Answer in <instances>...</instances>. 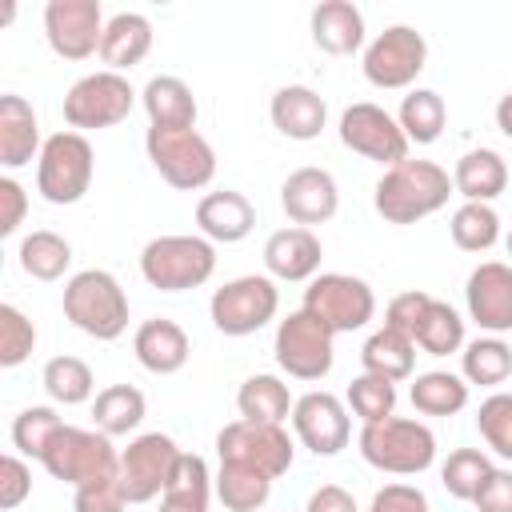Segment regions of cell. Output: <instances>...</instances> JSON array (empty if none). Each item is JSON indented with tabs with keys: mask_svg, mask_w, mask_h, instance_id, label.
<instances>
[{
	"mask_svg": "<svg viewBox=\"0 0 512 512\" xmlns=\"http://www.w3.org/2000/svg\"><path fill=\"white\" fill-rule=\"evenodd\" d=\"M36 328L16 304H0V368H16L32 356Z\"/></svg>",
	"mask_w": 512,
	"mask_h": 512,
	"instance_id": "45",
	"label": "cell"
},
{
	"mask_svg": "<svg viewBox=\"0 0 512 512\" xmlns=\"http://www.w3.org/2000/svg\"><path fill=\"white\" fill-rule=\"evenodd\" d=\"M340 144L352 148L364 160H376L384 168L408 160V136L396 124V116H388L380 104H352L340 112Z\"/></svg>",
	"mask_w": 512,
	"mask_h": 512,
	"instance_id": "14",
	"label": "cell"
},
{
	"mask_svg": "<svg viewBox=\"0 0 512 512\" xmlns=\"http://www.w3.org/2000/svg\"><path fill=\"white\" fill-rule=\"evenodd\" d=\"M464 300H468V316L484 332H492V336L512 332V268L508 264L488 260V264L472 268Z\"/></svg>",
	"mask_w": 512,
	"mask_h": 512,
	"instance_id": "18",
	"label": "cell"
},
{
	"mask_svg": "<svg viewBox=\"0 0 512 512\" xmlns=\"http://www.w3.org/2000/svg\"><path fill=\"white\" fill-rule=\"evenodd\" d=\"M360 364H364V372H372V376H384V380H408L412 376V368H416V344H412V336H404V332H396V328H376L368 340H364V348H360Z\"/></svg>",
	"mask_w": 512,
	"mask_h": 512,
	"instance_id": "30",
	"label": "cell"
},
{
	"mask_svg": "<svg viewBox=\"0 0 512 512\" xmlns=\"http://www.w3.org/2000/svg\"><path fill=\"white\" fill-rule=\"evenodd\" d=\"M444 120H448V108H444V96L432 92V88H412L396 112V124L404 128L408 144H432L440 132H444Z\"/></svg>",
	"mask_w": 512,
	"mask_h": 512,
	"instance_id": "35",
	"label": "cell"
},
{
	"mask_svg": "<svg viewBox=\"0 0 512 512\" xmlns=\"http://www.w3.org/2000/svg\"><path fill=\"white\" fill-rule=\"evenodd\" d=\"M236 408H240V420H256V424H284L296 408L288 384L280 376H268V372H256L240 384L236 392Z\"/></svg>",
	"mask_w": 512,
	"mask_h": 512,
	"instance_id": "31",
	"label": "cell"
},
{
	"mask_svg": "<svg viewBox=\"0 0 512 512\" xmlns=\"http://www.w3.org/2000/svg\"><path fill=\"white\" fill-rule=\"evenodd\" d=\"M460 368H464V380L468 384L496 388V384H504L512 376V348L500 336H480V340L464 344Z\"/></svg>",
	"mask_w": 512,
	"mask_h": 512,
	"instance_id": "38",
	"label": "cell"
},
{
	"mask_svg": "<svg viewBox=\"0 0 512 512\" xmlns=\"http://www.w3.org/2000/svg\"><path fill=\"white\" fill-rule=\"evenodd\" d=\"M304 512H360L352 492L340 488V484H320L312 496H308V508Z\"/></svg>",
	"mask_w": 512,
	"mask_h": 512,
	"instance_id": "52",
	"label": "cell"
},
{
	"mask_svg": "<svg viewBox=\"0 0 512 512\" xmlns=\"http://www.w3.org/2000/svg\"><path fill=\"white\" fill-rule=\"evenodd\" d=\"M40 124L36 112L24 96L8 92L0 96V164L4 168H24L32 156H40Z\"/></svg>",
	"mask_w": 512,
	"mask_h": 512,
	"instance_id": "24",
	"label": "cell"
},
{
	"mask_svg": "<svg viewBox=\"0 0 512 512\" xmlns=\"http://www.w3.org/2000/svg\"><path fill=\"white\" fill-rule=\"evenodd\" d=\"M468 404V384L452 372H420L412 380V408L424 416H456Z\"/></svg>",
	"mask_w": 512,
	"mask_h": 512,
	"instance_id": "37",
	"label": "cell"
},
{
	"mask_svg": "<svg viewBox=\"0 0 512 512\" xmlns=\"http://www.w3.org/2000/svg\"><path fill=\"white\" fill-rule=\"evenodd\" d=\"M72 508L76 512H124L128 496L120 488V476H100V480L80 484L76 496H72Z\"/></svg>",
	"mask_w": 512,
	"mask_h": 512,
	"instance_id": "46",
	"label": "cell"
},
{
	"mask_svg": "<svg viewBox=\"0 0 512 512\" xmlns=\"http://www.w3.org/2000/svg\"><path fill=\"white\" fill-rule=\"evenodd\" d=\"M496 128L512 140V92H504V96H500V104H496Z\"/></svg>",
	"mask_w": 512,
	"mask_h": 512,
	"instance_id": "53",
	"label": "cell"
},
{
	"mask_svg": "<svg viewBox=\"0 0 512 512\" xmlns=\"http://www.w3.org/2000/svg\"><path fill=\"white\" fill-rule=\"evenodd\" d=\"M424 60V36L412 24H392L364 48V80L376 88H408L424 72Z\"/></svg>",
	"mask_w": 512,
	"mask_h": 512,
	"instance_id": "13",
	"label": "cell"
},
{
	"mask_svg": "<svg viewBox=\"0 0 512 512\" xmlns=\"http://www.w3.org/2000/svg\"><path fill=\"white\" fill-rule=\"evenodd\" d=\"M320 256H324L320 236L312 228H300V224L280 228V232H272L264 240V268L276 280H292V284L296 280H312L320 272Z\"/></svg>",
	"mask_w": 512,
	"mask_h": 512,
	"instance_id": "20",
	"label": "cell"
},
{
	"mask_svg": "<svg viewBox=\"0 0 512 512\" xmlns=\"http://www.w3.org/2000/svg\"><path fill=\"white\" fill-rule=\"evenodd\" d=\"M44 392L56 400V404H84L92 400L96 392V380H92V368L80 360V356H52L44 364Z\"/></svg>",
	"mask_w": 512,
	"mask_h": 512,
	"instance_id": "39",
	"label": "cell"
},
{
	"mask_svg": "<svg viewBox=\"0 0 512 512\" xmlns=\"http://www.w3.org/2000/svg\"><path fill=\"white\" fill-rule=\"evenodd\" d=\"M32 492V468L20 460V456H4L0 460V508L12 512L28 500Z\"/></svg>",
	"mask_w": 512,
	"mask_h": 512,
	"instance_id": "47",
	"label": "cell"
},
{
	"mask_svg": "<svg viewBox=\"0 0 512 512\" xmlns=\"http://www.w3.org/2000/svg\"><path fill=\"white\" fill-rule=\"evenodd\" d=\"M92 144L80 132H56L36 156V188L48 204H76L92 188Z\"/></svg>",
	"mask_w": 512,
	"mask_h": 512,
	"instance_id": "7",
	"label": "cell"
},
{
	"mask_svg": "<svg viewBox=\"0 0 512 512\" xmlns=\"http://www.w3.org/2000/svg\"><path fill=\"white\" fill-rule=\"evenodd\" d=\"M452 240H456V248H464V252H488L496 240H500V216H496V208L492 204H460L456 212H452Z\"/></svg>",
	"mask_w": 512,
	"mask_h": 512,
	"instance_id": "40",
	"label": "cell"
},
{
	"mask_svg": "<svg viewBox=\"0 0 512 512\" xmlns=\"http://www.w3.org/2000/svg\"><path fill=\"white\" fill-rule=\"evenodd\" d=\"M332 340H336V332L320 316H312L308 308H296V312H288L280 320L272 352H276V364L288 376H296V380H324L332 372V360H336L332 356Z\"/></svg>",
	"mask_w": 512,
	"mask_h": 512,
	"instance_id": "8",
	"label": "cell"
},
{
	"mask_svg": "<svg viewBox=\"0 0 512 512\" xmlns=\"http://www.w3.org/2000/svg\"><path fill=\"white\" fill-rule=\"evenodd\" d=\"M368 512H428V496L416 488V484H384Z\"/></svg>",
	"mask_w": 512,
	"mask_h": 512,
	"instance_id": "49",
	"label": "cell"
},
{
	"mask_svg": "<svg viewBox=\"0 0 512 512\" xmlns=\"http://www.w3.org/2000/svg\"><path fill=\"white\" fill-rule=\"evenodd\" d=\"M132 352H136V360H140L152 376H172V372H180V368L188 364L192 344H188V332H184L176 320L152 316V320H144V324L136 328Z\"/></svg>",
	"mask_w": 512,
	"mask_h": 512,
	"instance_id": "22",
	"label": "cell"
},
{
	"mask_svg": "<svg viewBox=\"0 0 512 512\" xmlns=\"http://www.w3.org/2000/svg\"><path fill=\"white\" fill-rule=\"evenodd\" d=\"M280 208L288 212L292 224L308 228V224H324L336 216L340 208V188L332 180V172L324 168H296L284 184H280Z\"/></svg>",
	"mask_w": 512,
	"mask_h": 512,
	"instance_id": "19",
	"label": "cell"
},
{
	"mask_svg": "<svg viewBox=\"0 0 512 512\" xmlns=\"http://www.w3.org/2000/svg\"><path fill=\"white\" fill-rule=\"evenodd\" d=\"M488 476H492V460L480 448H456V452H448V460L440 468V484L456 500H476V492Z\"/></svg>",
	"mask_w": 512,
	"mask_h": 512,
	"instance_id": "41",
	"label": "cell"
},
{
	"mask_svg": "<svg viewBox=\"0 0 512 512\" xmlns=\"http://www.w3.org/2000/svg\"><path fill=\"white\" fill-rule=\"evenodd\" d=\"M144 412H148V400L132 384H108L92 400V420H96V428L104 436H128V432H136L140 420H144Z\"/></svg>",
	"mask_w": 512,
	"mask_h": 512,
	"instance_id": "32",
	"label": "cell"
},
{
	"mask_svg": "<svg viewBox=\"0 0 512 512\" xmlns=\"http://www.w3.org/2000/svg\"><path fill=\"white\" fill-rule=\"evenodd\" d=\"M360 456L392 476H416L424 468H432L436 460V436L428 424L408 420V416H388L380 424H364L360 428Z\"/></svg>",
	"mask_w": 512,
	"mask_h": 512,
	"instance_id": "3",
	"label": "cell"
},
{
	"mask_svg": "<svg viewBox=\"0 0 512 512\" xmlns=\"http://www.w3.org/2000/svg\"><path fill=\"white\" fill-rule=\"evenodd\" d=\"M428 292H400V296H392L388 300V308H384V324L388 328H396V332H404V336H412L416 332V324H420V316H424V308H428Z\"/></svg>",
	"mask_w": 512,
	"mask_h": 512,
	"instance_id": "48",
	"label": "cell"
},
{
	"mask_svg": "<svg viewBox=\"0 0 512 512\" xmlns=\"http://www.w3.org/2000/svg\"><path fill=\"white\" fill-rule=\"evenodd\" d=\"M136 104V92L128 76L120 72H88L80 76L64 96V120L72 128H112L120 124Z\"/></svg>",
	"mask_w": 512,
	"mask_h": 512,
	"instance_id": "12",
	"label": "cell"
},
{
	"mask_svg": "<svg viewBox=\"0 0 512 512\" xmlns=\"http://www.w3.org/2000/svg\"><path fill=\"white\" fill-rule=\"evenodd\" d=\"M412 344L424 348L428 356L460 352L464 348V320H460V312L432 296L424 316H420V324H416V332H412Z\"/></svg>",
	"mask_w": 512,
	"mask_h": 512,
	"instance_id": "34",
	"label": "cell"
},
{
	"mask_svg": "<svg viewBox=\"0 0 512 512\" xmlns=\"http://www.w3.org/2000/svg\"><path fill=\"white\" fill-rule=\"evenodd\" d=\"M40 464L48 468L52 480H64L72 488H80L88 480H100V476H120V452L112 448V436H104L100 428L64 424L52 436Z\"/></svg>",
	"mask_w": 512,
	"mask_h": 512,
	"instance_id": "5",
	"label": "cell"
},
{
	"mask_svg": "<svg viewBox=\"0 0 512 512\" xmlns=\"http://www.w3.org/2000/svg\"><path fill=\"white\" fill-rule=\"evenodd\" d=\"M476 428H480L484 444H488L496 456L512 460V396H508V392H492V396L476 408Z\"/></svg>",
	"mask_w": 512,
	"mask_h": 512,
	"instance_id": "44",
	"label": "cell"
},
{
	"mask_svg": "<svg viewBox=\"0 0 512 512\" xmlns=\"http://www.w3.org/2000/svg\"><path fill=\"white\" fill-rule=\"evenodd\" d=\"M216 456L220 464H240L256 468L264 476H284L292 468V440L284 424H256V420H232L216 436Z\"/></svg>",
	"mask_w": 512,
	"mask_h": 512,
	"instance_id": "10",
	"label": "cell"
},
{
	"mask_svg": "<svg viewBox=\"0 0 512 512\" xmlns=\"http://www.w3.org/2000/svg\"><path fill=\"white\" fill-rule=\"evenodd\" d=\"M60 428H64V420L56 416V408H48V404H32V408H24V412L12 420V444H16L24 456L40 460Z\"/></svg>",
	"mask_w": 512,
	"mask_h": 512,
	"instance_id": "42",
	"label": "cell"
},
{
	"mask_svg": "<svg viewBox=\"0 0 512 512\" xmlns=\"http://www.w3.org/2000/svg\"><path fill=\"white\" fill-rule=\"evenodd\" d=\"M196 224H200L204 240L236 244V240H244V236L256 228V208L248 204L244 192L220 188V192L200 196V204H196Z\"/></svg>",
	"mask_w": 512,
	"mask_h": 512,
	"instance_id": "23",
	"label": "cell"
},
{
	"mask_svg": "<svg viewBox=\"0 0 512 512\" xmlns=\"http://www.w3.org/2000/svg\"><path fill=\"white\" fill-rule=\"evenodd\" d=\"M312 44L328 56H352L364 44V16L352 0H324L312 8Z\"/></svg>",
	"mask_w": 512,
	"mask_h": 512,
	"instance_id": "25",
	"label": "cell"
},
{
	"mask_svg": "<svg viewBox=\"0 0 512 512\" xmlns=\"http://www.w3.org/2000/svg\"><path fill=\"white\" fill-rule=\"evenodd\" d=\"M148 128H196V96L180 76H152L140 92Z\"/></svg>",
	"mask_w": 512,
	"mask_h": 512,
	"instance_id": "27",
	"label": "cell"
},
{
	"mask_svg": "<svg viewBox=\"0 0 512 512\" xmlns=\"http://www.w3.org/2000/svg\"><path fill=\"white\" fill-rule=\"evenodd\" d=\"M24 212H28L24 188H20L12 176H4V180H0V236H12V232L24 224Z\"/></svg>",
	"mask_w": 512,
	"mask_h": 512,
	"instance_id": "51",
	"label": "cell"
},
{
	"mask_svg": "<svg viewBox=\"0 0 512 512\" xmlns=\"http://www.w3.org/2000/svg\"><path fill=\"white\" fill-rule=\"evenodd\" d=\"M304 308L312 316H320L336 336L340 332H356L376 316V296L360 276L348 272H320L312 276V284L304 288Z\"/></svg>",
	"mask_w": 512,
	"mask_h": 512,
	"instance_id": "11",
	"label": "cell"
},
{
	"mask_svg": "<svg viewBox=\"0 0 512 512\" xmlns=\"http://www.w3.org/2000/svg\"><path fill=\"white\" fill-rule=\"evenodd\" d=\"M452 188L468 200V204H488L508 188V164L500 152L492 148H472L456 160L452 172Z\"/></svg>",
	"mask_w": 512,
	"mask_h": 512,
	"instance_id": "28",
	"label": "cell"
},
{
	"mask_svg": "<svg viewBox=\"0 0 512 512\" xmlns=\"http://www.w3.org/2000/svg\"><path fill=\"white\" fill-rule=\"evenodd\" d=\"M292 428H296V440L308 452H316V456H336L352 440L348 408L332 392H308V396H300L296 408H292Z\"/></svg>",
	"mask_w": 512,
	"mask_h": 512,
	"instance_id": "17",
	"label": "cell"
},
{
	"mask_svg": "<svg viewBox=\"0 0 512 512\" xmlns=\"http://www.w3.org/2000/svg\"><path fill=\"white\" fill-rule=\"evenodd\" d=\"M216 272V248L204 236H156L140 252V276L160 292L200 288Z\"/></svg>",
	"mask_w": 512,
	"mask_h": 512,
	"instance_id": "4",
	"label": "cell"
},
{
	"mask_svg": "<svg viewBox=\"0 0 512 512\" xmlns=\"http://www.w3.org/2000/svg\"><path fill=\"white\" fill-rule=\"evenodd\" d=\"M348 408H352L364 424H380V420H388L392 408H396V384L384 380V376L360 372V376L348 384Z\"/></svg>",
	"mask_w": 512,
	"mask_h": 512,
	"instance_id": "43",
	"label": "cell"
},
{
	"mask_svg": "<svg viewBox=\"0 0 512 512\" xmlns=\"http://www.w3.org/2000/svg\"><path fill=\"white\" fill-rule=\"evenodd\" d=\"M472 504L480 512H512V472L508 468H492V476L480 484Z\"/></svg>",
	"mask_w": 512,
	"mask_h": 512,
	"instance_id": "50",
	"label": "cell"
},
{
	"mask_svg": "<svg viewBox=\"0 0 512 512\" xmlns=\"http://www.w3.org/2000/svg\"><path fill=\"white\" fill-rule=\"evenodd\" d=\"M64 316L92 340H116L128 328V296L104 268H84L64 284Z\"/></svg>",
	"mask_w": 512,
	"mask_h": 512,
	"instance_id": "2",
	"label": "cell"
},
{
	"mask_svg": "<svg viewBox=\"0 0 512 512\" xmlns=\"http://www.w3.org/2000/svg\"><path fill=\"white\" fill-rule=\"evenodd\" d=\"M212 488L228 512H256L272 496V476H264L256 468H240V464H220Z\"/></svg>",
	"mask_w": 512,
	"mask_h": 512,
	"instance_id": "33",
	"label": "cell"
},
{
	"mask_svg": "<svg viewBox=\"0 0 512 512\" xmlns=\"http://www.w3.org/2000/svg\"><path fill=\"white\" fill-rule=\"evenodd\" d=\"M452 176L432 164V160H400L392 168H384V176L376 180V212L388 224H416L432 212H440L452 196Z\"/></svg>",
	"mask_w": 512,
	"mask_h": 512,
	"instance_id": "1",
	"label": "cell"
},
{
	"mask_svg": "<svg viewBox=\"0 0 512 512\" xmlns=\"http://www.w3.org/2000/svg\"><path fill=\"white\" fill-rule=\"evenodd\" d=\"M280 308V288L272 276H236L212 292V324L224 336H252L260 332Z\"/></svg>",
	"mask_w": 512,
	"mask_h": 512,
	"instance_id": "9",
	"label": "cell"
},
{
	"mask_svg": "<svg viewBox=\"0 0 512 512\" xmlns=\"http://www.w3.org/2000/svg\"><path fill=\"white\" fill-rule=\"evenodd\" d=\"M100 0H48L44 4V36L60 60H88L104 40Z\"/></svg>",
	"mask_w": 512,
	"mask_h": 512,
	"instance_id": "16",
	"label": "cell"
},
{
	"mask_svg": "<svg viewBox=\"0 0 512 512\" xmlns=\"http://www.w3.org/2000/svg\"><path fill=\"white\" fill-rule=\"evenodd\" d=\"M180 460V448L164 432H144L120 452V488L128 504H148L164 492L172 468Z\"/></svg>",
	"mask_w": 512,
	"mask_h": 512,
	"instance_id": "15",
	"label": "cell"
},
{
	"mask_svg": "<svg viewBox=\"0 0 512 512\" xmlns=\"http://www.w3.org/2000/svg\"><path fill=\"white\" fill-rule=\"evenodd\" d=\"M272 128L288 140H316L328 124V104L308 84H284L268 104Z\"/></svg>",
	"mask_w": 512,
	"mask_h": 512,
	"instance_id": "21",
	"label": "cell"
},
{
	"mask_svg": "<svg viewBox=\"0 0 512 512\" xmlns=\"http://www.w3.org/2000/svg\"><path fill=\"white\" fill-rule=\"evenodd\" d=\"M68 264H72V244L60 232L36 228L20 240V268L32 280H60L68 272Z\"/></svg>",
	"mask_w": 512,
	"mask_h": 512,
	"instance_id": "36",
	"label": "cell"
},
{
	"mask_svg": "<svg viewBox=\"0 0 512 512\" xmlns=\"http://www.w3.org/2000/svg\"><path fill=\"white\" fill-rule=\"evenodd\" d=\"M508 256H512V232H508Z\"/></svg>",
	"mask_w": 512,
	"mask_h": 512,
	"instance_id": "54",
	"label": "cell"
},
{
	"mask_svg": "<svg viewBox=\"0 0 512 512\" xmlns=\"http://www.w3.org/2000/svg\"><path fill=\"white\" fill-rule=\"evenodd\" d=\"M144 148L152 168L180 192H196L216 176V152L196 128H148Z\"/></svg>",
	"mask_w": 512,
	"mask_h": 512,
	"instance_id": "6",
	"label": "cell"
},
{
	"mask_svg": "<svg viewBox=\"0 0 512 512\" xmlns=\"http://www.w3.org/2000/svg\"><path fill=\"white\" fill-rule=\"evenodd\" d=\"M208 496H212L208 464L196 452H180V460L160 492V512H208Z\"/></svg>",
	"mask_w": 512,
	"mask_h": 512,
	"instance_id": "29",
	"label": "cell"
},
{
	"mask_svg": "<svg viewBox=\"0 0 512 512\" xmlns=\"http://www.w3.org/2000/svg\"><path fill=\"white\" fill-rule=\"evenodd\" d=\"M152 52V24L140 12H116L104 24V40H100V60L108 64V72H124L132 64H140Z\"/></svg>",
	"mask_w": 512,
	"mask_h": 512,
	"instance_id": "26",
	"label": "cell"
}]
</instances>
